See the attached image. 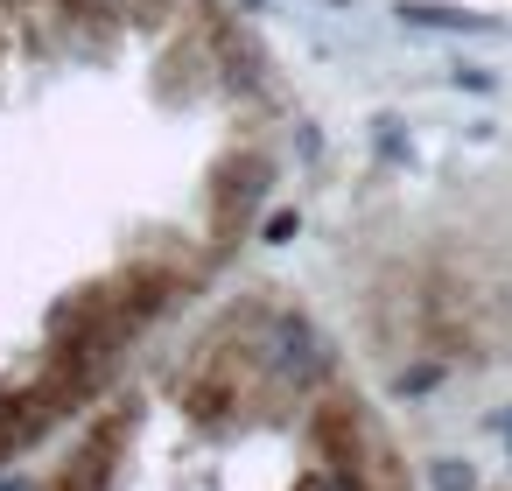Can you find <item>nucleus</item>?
<instances>
[{
    "label": "nucleus",
    "instance_id": "obj_1",
    "mask_svg": "<svg viewBox=\"0 0 512 491\" xmlns=\"http://www.w3.org/2000/svg\"><path fill=\"white\" fill-rule=\"evenodd\" d=\"M281 134V85L218 0H0L8 456L225 274Z\"/></svg>",
    "mask_w": 512,
    "mask_h": 491
}]
</instances>
